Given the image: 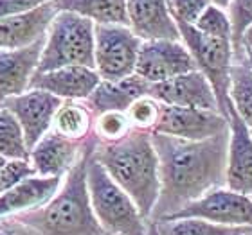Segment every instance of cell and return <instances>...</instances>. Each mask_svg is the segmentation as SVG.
<instances>
[{"instance_id":"cell-1","label":"cell","mask_w":252,"mask_h":235,"mask_svg":"<svg viewBox=\"0 0 252 235\" xmlns=\"http://www.w3.org/2000/svg\"><path fill=\"white\" fill-rule=\"evenodd\" d=\"M152 140L160 173V194L152 223L166 219L209 190L225 185L229 131L196 142L152 133Z\"/></svg>"},{"instance_id":"cell-2","label":"cell","mask_w":252,"mask_h":235,"mask_svg":"<svg viewBox=\"0 0 252 235\" xmlns=\"http://www.w3.org/2000/svg\"><path fill=\"white\" fill-rule=\"evenodd\" d=\"M95 146L94 136L85 142L78 163L63 178L58 194L43 209L15 215L13 219L38 235H110L103 230L92 210L87 183V167Z\"/></svg>"},{"instance_id":"cell-3","label":"cell","mask_w":252,"mask_h":235,"mask_svg":"<svg viewBox=\"0 0 252 235\" xmlns=\"http://www.w3.org/2000/svg\"><path fill=\"white\" fill-rule=\"evenodd\" d=\"M94 158L135 201L141 214L152 221L153 209L160 194L158 157L153 146L152 133L133 130L125 140L117 144H97Z\"/></svg>"},{"instance_id":"cell-4","label":"cell","mask_w":252,"mask_h":235,"mask_svg":"<svg viewBox=\"0 0 252 235\" xmlns=\"http://www.w3.org/2000/svg\"><path fill=\"white\" fill-rule=\"evenodd\" d=\"M90 203L103 230L110 235H155V225L137 209L135 201L117 185L94 158L87 167Z\"/></svg>"},{"instance_id":"cell-5","label":"cell","mask_w":252,"mask_h":235,"mask_svg":"<svg viewBox=\"0 0 252 235\" xmlns=\"http://www.w3.org/2000/svg\"><path fill=\"white\" fill-rule=\"evenodd\" d=\"M94 24L68 11H58L45 34L36 74L65 67L94 68Z\"/></svg>"},{"instance_id":"cell-6","label":"cell","mask_w":252,"mask_h":235,"mask_svg":"<svg viewBox=\"0 0 252 235\" xmlns=\"http://www.w3.org/2000/svg\"><path fill=\"white\" fill-rule=\"evenodd\" d=\"M180 42L184 43L193 58L196 70L204 74L215 90L218 110L229 119V78L234 61V47L227 38H213L202 34L193 26L177 22Z\"/></svg>"},{"instance_id":"cell-7","label":"cell","mask_w":252,"mask_h":235,"mask_svg":"<svg viewBox=\"0 0 252 235\" xmlns=\"http://www.w3.org/2000/svg\"><path fill=\"white\" fill-rule=\"evenodd\" d=\"M94 68L101 81H121L135 74L142 40L128 26L94 27Z\"/></svg>"},{"instance_id":"cell-8","label":"cell","mask_w":252,"mask_h":235,"mask_svg":"<svg viewBox=\"0 0 252 235\" xmlns=\"http://www.w3.org/2000/svg\"><path fill=\"white\" fill-rule=\"evenodd\" d=\"M182 217H196L221 226L252 228V198L249 194L236 192L223 185L188 203L184 209L166 219Z\"/></svg>"},{"instance_id":"cell-9","label":"cell","mask_w":252,"mask_h":235,"mask_svg":"<svg viewBox=\"0 0 252 235\" xmlns=\"http://www.w3.org/2000/svg\"><path fill=\"white\" fill-rule=\"evenodd\" d=\"M191 70H196V65L180 40L142 42L135 74L150 84L162 83Z\"/></svg>"},{"instance_id":"cell-10","label":"cell","mask_w":252,"mask_h":235,"mask_svg":"<svg viewBox=\"0 0 252 235\" xmlns=\"http://www.w3.org/2000/svg\"><path fill=\"white\" fill-rule=\"evenodd\" d=\"M62 103V99L45 90L29 88L24 94L7 99L2 104V108L9 110L18 120L22 131H24L27 149L31 151L38 144V140L51 131L54 113Z\"/></svg>"},{"instance_id":"cell-11","label":"cell","mask_w":252,"mask_h":235,"mask_svg":"<svg viewBox=\"0 0 252 235\" xmlns=\"http://www.w3.org/2000/svg\"><path fill=\"white\" fill-rule=\"evenodd\" d=\"M225 131H229V120L218 111L162 104L160 119L153 133L196 142Z\"/></svg>"},{"instance_id":"cell-12","label":"cell","mask_w":252,"mask_h":235,"mask_svg":"<svg viewBox=\"0 0 252 235\" xmlns=\"http://www.w3.org/2000/svg\"><path fill=\"white\" fill-rule=\"evenodd\" d=\"M152 97L166 106H179V108H198V110L218 111L215 90L205 76L200 70H191L188 74L177 76L162 83L150 84Z\"/></svg>"},{"instance_id":"cell-13","label":"cell","mask_w":252,"mask_h":235,"mask_svg":"<svg viewBox=\"0 0 252 235\" xmlns=\"http://www.w3.org/2000/svg\"><path fill=\"white\" fill-rule=\"evenodd\" d=\"M229 142H227L225 187L242 194H252V131L229 106Z\"/></svg>"},{"instance_id":"cell-14","label":"cell","mask_w":252,"mask_h":235,"mask_svg":"<svg viewBox=\"0 0 252 235\" xmlns=\"http://www.w3.org/2000/svg\"><path fill=\"white\" fill-rule=\"evenodd\" d=\"M128 27L142 42L180 40V32L166 0H126Z\"/></svg>"},{"instance_id":"cell-15","label":"cell","mask_w":252,"mask_h":235,"mask_svg":"<svg viewBox=\"0 0 252 235\" xmlns=\"http://www.w3.org/2000/svg\"><path fill=\"white\" fill-rule=\"evenodd\" d=\"M56 13L53 0L24 15L0 18V51H16L45 40Z\"/></svg>"},{"instance_id":"cell-16","label":"cell","mask_w":252,"mask_h":235,"mask_svg":"<svg viewBox=\"0 0 252 235\" xmlns=\"http://www.w3.org/2000/svg\"><path fill=\"white\" fill-rule=\"evenodd\" d=\"M43 42L45 40L16 51H0V106L29 90L40 63Z\"/></svg>"},{"instance_id":"cell-17","label":"cell","mask_w":252,"mask_h":235,"mask_svg":"<svg viewBox=\"0 0 252 235\" xmlns=\"http://www.w3.org/2000/svg\"><path fill=\"white\" fill-rule=\"evenodd\" d=\"M63 178L31 176L0 194V221L43 209L58 194Z\"/></svg>"},{"instance_id":"cell-18","label":"cell","mask_w":252,"mask_h":235,"mask_svg":"<svg viewBox=\"0 0 252 235\" xmlns=\"http://www.w3.org/2000/svg\"><path fill=\"white\" fill-rule=\"evenodd\" d=\"M99 83L101 78L95 68L65 67L34 74L29 88L45 90L62 101H87Z\"/></svg>"},{"instance_id":"cell-19","label":"cell","mask_w":252,"mask_h":235,"mask_svg":"<svg viewBox=\"0 0 252 235\" xmlns=\"http://www.w3.org/2000/svg\"><path fill=\"white\" fill-rule=\"evenodd\" d=\"M85 144L72 142L68 138L49 131L29 151V162L38 176L65 178L70 169L78 163Z\"/></svg>"},{"instance_id":"cell-20","label":"cell","mask_w":252,"mask_h":235,"mask_svg":"<svg viewBox=\"0 0 252 235\" xmlns=\"http://www.w3.org/2000/svg\"><path fill=\"white\" fill-rule=\"evenodd\" d=\"M150 94V83L139 78L137 74L130 76V78L121 79V81H101L95 90L92 92L87 104L92 108L94 115L103 113V111H112L119 110L126 111L128 106L141 95Z\"/></svg>"},{"instance_id":"cell-21","label":"cell","mask_w":252,"mask_h":235,"mask_svg":"<svg viewBox=\"0 0 252 235\" xmlns=\"http://www.w3.org/2000/svg\"><path fill=\"white\" fill-rule=\"evenodd\" d=\"M94 117L87 101H63L54 113L51 131L63 138L85 144L92 136Z\"/></svg>"},{"instance_id":"cell-22","label":"cell","mask_w":252,"mask_h":235,"mask_svg":"<svg viewBox=\"0 0 252 235\" xmlns=\"http://www.w3.org/2000/svg\"><path fill=\"white\" fill-rule=\"evenodd\" d=\"M229 106L252 131V63L243 49L234 51L229 78Z\"/></svg>"},{"instance_id":"cell-23","label":"cell","mask_w":252,"mask_h":235,"mask_svg":"<svg viewBox=\"0 0 252 235\" xmlns=\"http://www.w3.org/2000/svg\"><path fill=\"white\" fill-rule=\"evenodd\" d=\"M58 11H68L94 26H128L126 0H54Z\"/></svg>"},{"instance_id":"cell-24","label":"cell","mask_w":252,"mask_h":235,"mask_svg":"<svg viewBox=\"0 0 252 235\" xmlns=\"http://www.w3.org/2000/svg\"><path fill=\"white\" fill-rule=\"evenodd\" d=\"M158 235H247L252 228L243 226H221L196 217L162 219L153 223Z\"/></svg>"},{"instance_id":"cell-25","label":"cell","mask_w":252,"mask_h":235,"mask_svg":"<svg viewBox=\"0 0 252 235\" xmlns=\"http://www.w3.org/2000/svg\"><path fill=\"white\" fill-rule=\"evenodd\" d=\"M131 131H133V128H131L126 111H103V113H97L94 117L92 136L101 146H110V144L125 140Z\"/></svg>"},{"instance_id":"cell-26","label":"cell","mask_w":252,"mask_h":235,"mask_svg":"<svg viewBox=\"0 0 252 235\" xmlns=\"http://www.w3.org/2000/svg\"><path fill=\"white\" fill-rule=\"evenodd\" d=\"M0 155L5 160L29 158L24 131L9 110L0 106Z\"/></svg>"},{"instance_id":"cell-27","label":"cell","mask_w":252,"mask_h":235,"mask_svg":"<svg viewBox=\"0 0 252 235\" xmlns=\"http://www.w3.org/2000/svg\"><path fill=\"white\" fill-rule=\"evenodd\" d=\"M160 111H162V103H158L152 95H141L128 106L126 115L135 131L153 133L160 119Z\"/></svg>"},{"instance_id":"cell-28","label":"cell","mask_w":252,"mask_h":235,"mask_svg":"<svg viewBox=\"0 0 252 235\" xmlns=\"http://www.w3.org/2000/svg\"><path fill=\"white\" fill-rule=\"evenodd\" d=\"M194 29L213 38H227L232 42V24L227 9L209 4L194 24Z\"/></svg>"},{"instance_id":"cell-29","label":"cell","mask_w":252,"mask_h":235,"mask_svg":"<svg viewBox=\"0 0 252 235\" xmlns=\"http://www.w3.org/2000/svg\"><path fill=\"white\" fill-rule=\"evenodd\" d=\"M227 13L232 24V47L238 51L243 34L252 26V0H232Z\"/></svg>"},{"instance_id":"cell-30","label":"cell","mask_w":252,"mask_h":235,"mask_svg":"<svg viewBox=\"0 0 252 235\" xmlns=\"http://www.w3.org/2000/svg\"><path fill=\"white\" fill-rule=\"evenodd\" d=\"M31 176H36L29 158H15L5 160L4 167L0 169V194L13 188L15 185L22 183L24 180Z\"/></svg>"},{"instance_id":"cell-31","label":"cell","mask_w":252,"mask_h":235,"mask_svg":"<svg viewBox=\"0 0 252 235\" xmlns=\"http://www.w3.org/2000/svg\"><path fill=\"white\" fill-rule=\"evenodd\" d=\"M166 2L175 22L188 24V26H194L200 15L211 4L209 0H166Z\"/></svg>"},{"instance_id":"cell-32","label":"cell","mask_w":252,"mask_h":235,"mask_svg":"<svg viewBox=\"0 0 252 235\" xmlns=\"http://www.w3.org/2000/svg\"><path fill=\"white\" fill-rule=\"evenodd\" d=\"M53 0H0V18L24 15Z\"/></svg>"},{"instance_id":"cell-33","label":"cell","mask_w":252,"mask_h":235,"mask_svg":"<svg viewBox=\"0 0 252 235\" xmlns=\"http://www.w3.org/2000/svg\"><path fill=\"white\" fill-rule=\"evenodd\" d=\"M0 235H38L36 232H32L31 228H27L26 225L18 223L16 219L9 217V219L0 221Z\"/></svg>"},{"instance_id":"cell-34","label":"cell","mask_w":252,"mask_h":235,"mask_svg":"<svg viewBox=\"0 0 252 235\" xmlns=\"http://www.w3.org/2000/svg\"><path fill=\"white\" fill-rule=\"evenodd\" d=\"M240 49H243L247 54H252V26L247 29V32L243 34V38H242V43H240ZM238 49V51H240Z\"/></svg>"},{"instance_id":"cell-35","label":"cell","mask_w":252,"mask_h":235,"mask_svg":"<svg viewBox=\"0 0 252 235\" xmlns=\"http://www.w3.org/2000/svg\"><path fill=\"white\" fill-rule=\"evenodd\" d=\"M209 2L216 7H221V9H229V5L232 4V0H209Z\"/></svg>"},{"instance_id":"cell-36","label":"cell","mask_w":252,"mask_h":235,"mask_svg":"<svg viewBox=\"0 0 252 235\" xmlns=\"http://www.w3.org/2000/svg\"><path fill=\"white\" fill-rule=\"evenodd\" d=\"M4 163H5V158L2 157V155H0V169L4 167Z\"/></svg>"},{"instance_id":"cell-37","label":"cell","mask_w":252,"mask_h":235,"mask_svg":"<svg viewBox=\"0 0 252 235\" xmlns=\"http://www.w3.org/2000/svg\"><path fill=\"white\" fill-rule=\"evenodd\" d=\"M249 58H251V63H252V54H249Z\"/></svg>"},{"instance_id":"cell-38","label":"cell","mask_w":252,"mask_h":235,"mask_svg":"<svg viewBox=\"0 0 252 235\" xmlns=\"http://www.w3.org/2000/svg\"><path fill=\"white\" fill-rule=\"evenodd\" d=\"M155 235H158V234H157V228H155Z\"/></svg>"},{"instance_id":"cell-39","label":"cell","mask_w":252,"mask_h":235,"mask_svg":"<svg viewBox=\"0 0 252 235\" xmlns=\"http://www.w3.org/2000/svg\"><path fill=\"white\" fill-rule=\"evenodd\" d=\"M247 235H252V232H251V234H247Z\"/></svg>"},{"instance_id":"cell-40","label":"cell","mask_w":252,"mask_h":235,"mask_svg":"<svg viewBox=\"0 0 252 235\" xmlns=\"http://www.w3.org/2000/svg\"><path fill=\"white\" fill-rule=\"evenodd\" d=\"M251 198H252V194H251Z\"/></svg>"}]
</instances>
